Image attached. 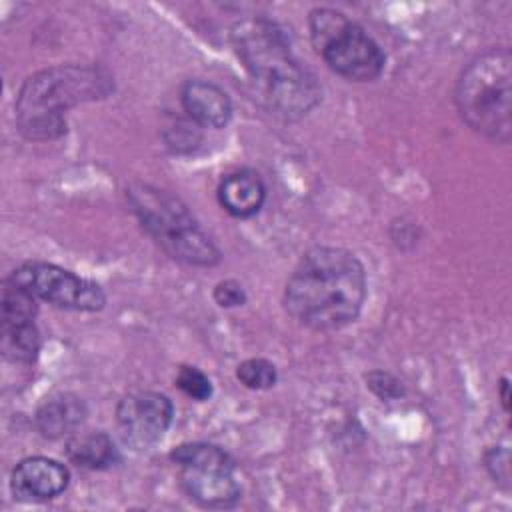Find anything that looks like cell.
Listing matches in <instances>:
<instances>
[{"label": "cell", "instance_id": "cell-1", "mask_svg": "<svg viewBox=\"0 0 512 512\" xmlns=\"http://www.w3.org/2000/svg\"><path fill=\"white\" fill-rule=\"evenodd\" d=\"M368 292L360 258L340 246H314L302 254L284 286V308L302 326L330 332L354 322Z\"/></svg>", "mask_w": 512, "mask_h": 512}, {"label": "cell", "instance_id": "cell-2", "mask_svg": "<svg viewBox=\"0 0 512 512\" xmlns=\"http://www.w3.org/2000/svg\"><path fill=\"white\" fill-rule=\"evenodd\" d=\"M230 40L260 100L272 114L300 120L320 102V86L294 56L282 24L266 16L244 18L232 26Z\"/></svg>", "mask_w": 512, "mask_h": 512}, {"label": "cell", "instance_id": "cell-3", "mask_svg": "<svg viewBox=\"0 0 512 512\" xmlns=\"http://www.w3.org/2000/svg\"><path fill=\"white\" fill-rule=\"evenodd\" d=\"M112 76L92 64L44 68L24 80L14 102L18 132L34 142L56 140L66 132L64 114L88 100L106 98Z\"/></svg>", "mask_w": 512, "mask_h": 512}, {"label": "cell", "instance_id": "cell-4", "mask_svg": "<svg viewBox=\"0 0 512 512\" xmlns=\"http://www.w3.org/2000/svg\"><path fill=\"white\" fill-rule=\"evenodd\" d=\"M454 104L462 122L476 134L508 144L512 136V54L506 46L488 48L460 72Z\"/></svg>", "mask_w": 512, "mask_h": 512}, {"label": "cell", "instance_id": "cell-5", "mask_svg": "<svg viewBox=\"0 0 512 512\" xmlns=\"http://www.w3.org/2000/svg\"><path fill=\"white\" fill-rule=\"evenodd\" d=\"M126 200L144 232L170 258L202 268L220 262L222 254L218 246L178 196L150 184L134 182L126 188Z\"/></svg>", "mask_w": 512, "mask_h": 512}, {"label": "cell", "instance_id": "cell-6", "mask_svg": "<svg viewBox=\"0 0 512 512\" xmlns=\"http://www.w3.org/2000/svg\"><path fill=\"white\" fill-rule=\"evenodd\" d=\"M310 40L324 64L350 82H374L386 66L380 44L354 20L334 8L308 14Z\"/></svg>", "mask_w": 512, "mask_h": 512}, {"label": "cell", "instance_id": "cell-7", "mask_svg": "<svg viewBox=\"0 0 512 512\" xmlns=\"http://www.w3.org/2000/svg\"><path fill=\"white\" fill-rule=\"evenodd\" d=\"M168 458L178 466L180 488L202 508H234L242 498L234 458L210 442H186L170 450Z\"/></svg>", "mask_w": 512, "mask_h": 512}, {"label": "cell", "instance_id": "cell-8", "mask_svg": "<svg viewBox=\"0 0 512 512\" xmlns=\"http://www.w3.org/2000/svg\"><path fill=\"white\" fill-rule=\"evenodd\" d=\"M36 300L78 312H98L106 304L104 290L72 270L50 262H24L10 276Z\"/></svg>", "mask_w": 512, "mask_h": 512}, {"label": "cell", "instance_id": "cell-9", "mask_svg": "<svg viewBox=\"0 0 512 512\" xmlns=\"http://www.w3.org/2000/svg\"><path fill=\"white\" fill-rule=\"evenodd\" d=\"M38 300L6 278L0 292V352L12 364H34L40 354V332L36 328Z\"/></svg>", "mask_w": 512, "mask_h": 512}, {"label": "cell", "instance_id": "cell-10", "mask_svg": "<svg viewBox=\"0 0 512 512\" xmlns=\"http://www.w3.org/2000/svg\"><path fill=\"white\" fill-rule=\"evenodd\" d=\"M174 418L172 400L154 390H138L124 396L116 406V428L122 442L132 450L156 446Z\"/></svg>", "mask_w": 512, "mask_h": 512}, {"label": "cell", "instance_id": "cell-11", "mask_svg": "<svg viewBox=\"0 0 512 512\" xmlns=\"http://www.w3.org/2000/svg\"><path fill=\"white\" fill-rule=\"evenodd\" d=\"M70 470L48 456H28L10 472V492L20 502H46L68 488Z\"/></svg>", "mask_w": 512, "mask_h": 512}, {"label": "cell", "instance_id": "cell-12", "mask_svg": "<svg viewBox=\"0 0 512 512\" xmlns=\"http://www.w3.org/2000/svg\"><path fill=\"white\" fill-rule=\"evenodd\" d=\"M180 104L186 116L200 128H224L232 120V100L214 82L192 78L180 88Z\"/></svg>", "mask_w": 512, "mask_h": 512}, {"label": "cell", "instance_id": "cell-13", "mask_svg": "<svg viewBox=\"0 0 512 512\" xmlns=\"http://www.w3.org/2000/svg\"><path fill=\"white\" fill-rule=\"evenodd\" d=\"M218 204L234 218H252L260 212L266 200V186L258 172L238 170L226 174L216 190Z\"/></svg>", "mask_w": 512, "mask_h": 512}, {"label": "cell", "instance_id": "cell-14", "mask_svg": "<svg viewBox=\"0 0 512 512\" xmlns=\"http://www.w3.org/2000/svg\"><path fill=\"white\" fill-rule=\"evenodd\" d=\"M86 414V402L76 394L64 392L46 398L38 406L34 414V424L44 438L60 440L64 436H72L86 420Z\"/></svg>", "mask_w": 512, "mask_h": 512}, {"label": "cell", "instance_id": "cell-15", "mask_svg": "<svg viewBox=\"0 0 512 512\" xmlns=\"http://www.w3.org/2000/svg\"><path fill=\"white\" fill-rule=\"evenodd\" d=\"M66 458L84 470H106L120 460L114 440L102 430L74 432L66 440Z\"/></svg>", "mask_w": 512, "mask_h": 512}, {"label": "cell", "instance_id": "cell-16", "mask_svg": "<svg viewBox=\"0 0 512 512\" xmlns=\"http://www.w3.org/2000/svg\"><path fill=\"white\" fill-rule=\"evenodd\" d=\"M236 378L250 390H268L278 380L276 366L266 358H246L236 368Z\"/></svg>", "mask_w": 512, "mask_h": 512}, {"label": "cell", "instance_id": "cell-17", "mask_svg": "<svg viewBox=\"0 0 512 512\" xmlns=\"http://www.w3.org/2000/svg\"><path fill=\"white\" fill-rule=\"evenodd\" d=\"M164 142L166 146L176 152V154H186L198 148L202 142V132L200 126L194 124L190 118L188 120H176L168 126H164Z\"/></svg>", "mask_w": 512, "mask_h": 512}, {"label": "cell", "instance_id": "cell-18", "mask_svg": "<svg viewBox=\"0 0 512 512\" xmlns=\"http://www.w3.org/2000/svg\"><path fill=\"white\" fill-rule=\"evenodd\" d=\"M176 386L192 400L196 402H206L212 398L214 394V388H212V382L210 378L196 366H190V364H182L176 372Z\"/></svg>", "mask_w": 512, "mask_h": 512}, {"label": "cell", "instance_id": "cell-19", "mask_svg": "<svg viewBox=\"0 0 512 512\" xmlns=\"http://www.w3.org/2000/svg\"><path fill=\"white\" fill-rule=\"evenodd\" d=\"M366 388L382 402L400 400L406 394V388L400 382V378H396L386 370H370L366 374Z\"/></svg>", "mask_w": 512, "mask_h": 512}, {"label": "cell", "instance_id": "cell-20", "mask_svg": "<svg viewBox=\"0 0 512 512\" xmlns=\"http://www.w3.org/2000/svg\"><path fill=\"white\" fill-rule=\"evenodd\" d=\"M484 468L496 486L510 490V450L506 446L488 448L484 452Z\"/></svg>", "mask_w": 512, "mask_h": 512}, {"label": "cell", "instance_id": "cell-21", "mask_svg": "<svg viewBox=\"0 0 512 512\" xmlns=\"http://www.w3.org/2000/svg\"><path fill=\"white\" fill-rule=\"evenodd\" d=\"M212 298L220 308H238L244 306L248 300L244 286L234 278L220 280L212 290Z\"/></svg>", "mask_w": 512, "mask_h": 512}, {"label": "cell", "instance_id": "cell-22", "mask_svg": "<svg viewBox=\"0 0 512 512\" xmlns=\"http://www.w3.org/2000/svg\"><path fill=\"white\" fill-rule=\"evenodd\" d=\"M498 392H500V402H502L504 412H506V414H510V384H508V378H506V376H502V378H500Z\"/></svg>", "mask_w": 512, "mask_h": 512}]
</instances>
